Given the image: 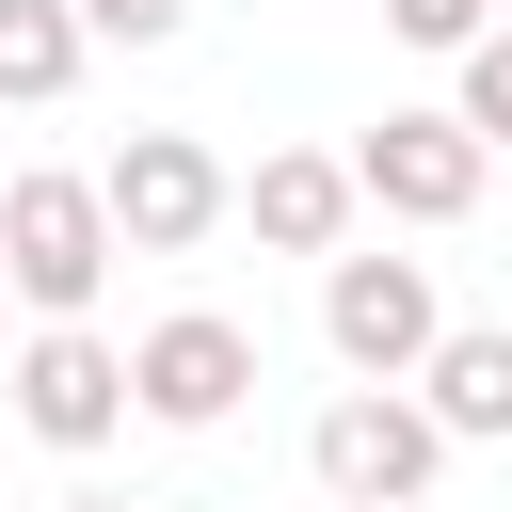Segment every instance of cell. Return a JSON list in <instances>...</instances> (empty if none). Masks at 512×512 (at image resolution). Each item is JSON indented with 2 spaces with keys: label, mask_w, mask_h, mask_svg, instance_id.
I'll use <instances>...</instances> for the list:
<instances>
[{
  "label": "cell",
  "mask_w": 512,
  "mask_h": 512,
  "mask_svg": "<svg viewBox=\"0 0 512 512\" xmlns=\"http://www.w3.org/2000/svg\"><path fill=\"white\" fill-rule=\"evenodd\" d=\"M112 192L96 176H64V160H32L16 192H0V272H16V304L32 320H96V288H112Z\"/></svg>",
  "instance_id": "cell-1"
},
{
  "label": "cell",
  "mask_w": 512,
  "mask_h": 512,
  "mask_svg": "<svg viewBox=\"0 0 512 512\" xmlns=\"http://www.w3.org/2000/svg\"><path fill=\"white\" fill-rule=\"evenodd\" d=\"M480 176H496V144H480L464 112H384V128H352V192H368L384 224H464Z\"/></svg>",
  "instance_id": "cell-7"
},
{
  "label": "cell",
  "mask_w": 512,
  "mask_h": 512,
  "mask_svg": "<svg viewBox=\"0 0 512 512\" xmlns=\"http://www.w3.org/2000/svg\"><path fill=\"white\" fill-rule=\"evenodd\" d=\"M496 16H512V0H384V32H400V48H432V64H464Z\"/></svg>",
  "instance_id": "cell-11"
},
{
  "label": "cell",
  "mask_w": 512,
  "mask_h": 512,
  "mask_svg": "<svg viewBox=\"0 0 512 512\" xmlns=\"http://www.w3.org/2000/svg\"><path fill=\"white\" fill-rule=\"evenodd\" d=\"M0 400H16V432L32 448H112L144 400H128V336H96V320H32L16 352H0Z\"/></svg>",
  "instance_id": "cell-4"
},
{
  "label": "cell",
  "mask_w": 512,
  "mask_h": 512,
  "mask_svg": "<svg viewBox=\"0 0 512 512\" xmlns=\"http://www.w3.org/2000/svg\"><path fill=\"white\" fill-rule=\"evenodd\" d=\"M64 512H128V496H64Z\"/></svg>",
  "instance_id": "cell-13"
},
{
  "label": "cell",
  "mask_w": 512,
  "mask_h": 512,
  "mask_svg": "<svg viewBox=\"0 0 512 512\" xmlns=\"http://www.w3.org/2000/svg\"><path fill=\"white\" fill-rule=\"evenodd\" d=\"M320 352H336L352 384H416V368L448 352L432 256H320Z\"/></svg>",
  "instance_id": "cell-3"
},
{
  "label": "cell",
  "mask_w": 512,
  "mask_h": 512,
  "mask_svg": "<svg viewBox=\"0 0 512 512\" xmlns=\"http://www.w3.org/2000/svg\"><path fill=\"white\" fill-rule=\"evenodd\" d=\"M432 464H448V432H432V400H416V384H336V400H320V432H304V480H320L336 512H416V496H432Z\"/></svg>",
  "instance_id": "cell-2"
},
{
  "label": "cell",
  "mask_w": 512,
  "mask_h": 512,
  "mask_svg": "<svg viewBox=\"0 0 512 512\" xmlns=\"http://www.w3.org/2000/svg\"><path fill=\"white\" fill-rule=\"evenodd\" d=\"M80 32H96V48H176L192 0H80Z\"/></svg>",
  "instance_id": "cell-12"
},
{
  "label": "cell",
  "mask_w": 512,
  "mask_h": 512,
  "mask_svg": "<svg viewBox=\"0 0 512 512\" xmlns=\"http://www.w3.org/2000/svg\"><path fill=\"white\" fill-rule=\"evenodd\" d=\"M96 192H112V240H128V256H208V240L240 224V176H224L192 128H128V144L96 160Z\"/></svg>",
  "instance_id": "cell-5"
},
{
  "label": "cell",
  "mask_w": 512,
  "mask_h": 512,
  "mask_svg": "<svg viewBox=\"0 0 512 512\" xmlns=\"http://www.w3.org/2000/svg\"><path fill=\"white\" fill-rule=\"evenodd\" d=\"M80 64H96L80 0H0V112H64V96H80Z\"/></svg>",
  "instance_id": "cell-10"
},
{
  "label": "cell",
  "mask_w": 512,
  "mask_h": 512,
  "mask_svg": "<svg viewBox=\"0 0 512 512\" xmlns=\"http://www.w3.org/2000/svg\"><path fill=\"white\" fill-rule=\"evenodd\" d=\"M128 400H144V432H224L256 400V336L224 304H176V320L128 336Z\"/></svg>",
  "instance_id": "cell-6"
},
{
  "label": "cell",
  "mask_w": 512,
  "mask_h": 512,
  "mask_svg": "<svg viewBox=\"0 0 512 512\" xmlns=\"http://www.w3.org/2000/svg\"><path fill=\"white\" fill-rule=\"evenodd\" d=\"M352 144H272L256 176H240V224L272 240V256H352Z\"/></svg>",
  "instance_id": "cell-8"
},
{
  "label": "cell",
  "mask_w": 512,
  "mask_h": 512,
  "mask_svg": "<svg viewBox=\"0 0 512 512\" xmlns=\"http://www.w3.org/2000/svg\"><path fill=\"white\" fill-rule=\"evenodd\" d=\"M416 400H432L448 448H512V320H448V352L416 368Z\"/></svg>",
  "instance_id": "cell-9"
},
{
  "label": "cell",
  "mask_w": 512,
  "mask_h": 512,
  "mask_svg": "<svg viewBox=\"0 0 512 512\" xmlns=\"http://www.w3.org/2000/svg\"><path fill=\"white\" fill-rule=\"evenodd\" d=\"M0 320H16V272H0Z\"/></svg>",
  "instance_id": "cell-14"
}]
</instances>
